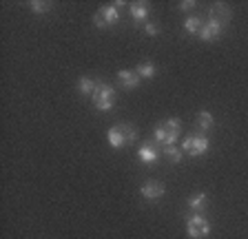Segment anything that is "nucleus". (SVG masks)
I'll list each match as a JSON object with an SVG mask.
<instances>
[{"label":"nucleus","mask_w":248,"mask_h":239,"mask_svg":"<svg viewBox=\"0 0 248 239\" xmlns=\"http://www.w3.org/2000/svg\"><path fill=\"white\" fill-rule=\"evenodd\" d=\"M138 157L144 162V164H153V162H157V157H160V151H157L153 144H142L138 149Z\"/></svg>","instance_id":"nucleus-9"},{"label":"nucleus","mask_w":248,"mask_h":239,"mask_svg":"<svg viewBox=\"0 0 248 239\" xmlns=\"http://www.w3.org/2000/svg\"><path fill=\"white\" fill-rule=\"evenodd\" d=\"M208 197L204 195V193H197V195H193L191 199H188V206H191V210H195V213H200L202 208L206 206Z\"/></svg>","instance_id":"nucleus-16"},{"label":"nucleus","mask_w":248,"mask_h":239,"mask_svg":"<svg viewBox=\"0 0 248 239\" xmlns=\"http://www.w3.org/2000/svg\"><path fill=\"white\" fill-rule=\"evenodd\" d=\"M180 129H182V122L175 118L170 120H164L162 124L155 126V142H160L162 146H173L177 142V137H180Z\"/></svg>","instance_id":"nucleus-1"},{"label":"nucleus","mask_w":248,"mask_h":239,"mask_svg":"<svg viewBox=\"0 0 248 239\" xmlns=\"http://www.w3.org/2000/svg\"><path fill=\"white\" fill-rule=\"evenodd\" d=\"M140 193H142V197H146V199H160L162 195L166 193V188H164V184H162V182H155V179H151V182L142 184Z\"/></svg>","instance_id":"nucleus-7"},{"label":"nucleus","mask_w":248,"mask_h":239,"mask_svg":"<svg viewBox=\"0 0 248 239\" xmlns=\"http://www.w3.org/2000/svg\"><path fill=\"white\" fill-rule=\"evenodd\" d=\"M135 73H138L142 80H151L155 75V67L153 62H149V60H144V62H140L138 69H135Z\"/></svg>","instance_id":"nucleus-14"},{"label":"nucleus","mask_w":248,"mask_h":239,"mask_svg":"<svg viewBox=\"0 0 248 239\" xmlns=\"http://www.w3.org/2000/svg\"><path fill=\"white\" fill-rule=\"evenodd\" d=\"M182 151L186 153V155H204V153L208 151V140L204 135H188L184 137V142H182Z\"/></svg>","instance_id":"nucleus-4"},{"label":"nucleus","mask_w":248,"mask_h":239,"mask_svg":"<svg viewBox=\"0 0 248 239\" xmlns=\"http://www.w3.org/2000/svg\"><path fill=\"white\" fill-rule=\"evenodd\" d=\"M222 31H224V25L208 20V22H204V27L200 29V33H197V36H200L204 42H211V40H217V38L222 36Z\"/></svg>","instance_id":"nucleus-6"},{"label":"nucleus","mask_w":248,"mask_h":239,"mask_svg":"<svg viewBox=\"0 0 248 239\" xmlns=\"http://www.w3.org/2000/svg\"><path fill=\"white\" fill-rule=\"evenodd\" d=\"M164 155L169 157L170 162H175V164H177V162H180L182 157H184V151H180V149H177V146L173 144V146H164Z\"/></svg>","instance_id":"nucleus-18"},{"label":"nucleus","mask_w":248,"mask_h":239,"mask_svg":"<svg viewBox=\"0 0 248 239\" xmlns=\"http://www.w3.org/2000/svg\"><path fill=\"white\" fill-rule=\"evenodd\" d=\"M118 78L122 80V84H124L126 89H135L140 82H142V78H140V75H138L135 71H120V73H118Z\"/></svg>","instance_id":"nucleus-12"},{"label":"nucleus","mask_w":248,"mask_h":239,"mask_svg":"<svg viewBox=\"0 0 248 239\" xmlns=\"http://www.w3.org/2000/svg\"><path fill=\"white\" fill-rule=\"evenodd\" d=\"M213 124H215V120H213V115L208 111H200L197 113V126H200V131H211Z\"/></svg>","instance_id":"nucleus-15"},{"label":"nucleus","mask_w":248,"mask_h":239,"mask_svg":"<svg viewBox=\"0 0 248 239\" xmlns=\"http://www.w3.org/2000/svg\"><path fill=\"white\" fill-rule=\"evenodd\" d=\"M95 87H98V82H95L93 78H87V75H82V78L78 80V91H80L82 95H93Z\"/></svg>","instance_id":"nucleus-13"},{"label":"nucleus","mask_w":248,"mask_h":239,"mask_svg":"<svg viewBox=\"0 0 248 239\" xmlns=\"http://www.w3.org/2000/svg\"><path fill=\"white\" fill-rule=\"evenodd\" d=\"M144 33H146V36H157V33H160V29H157V25H155V22H146V25H144Z\"/></svg>","instance_id":"nucleus-21"},{"label":"nucleus","mask_w":248,"mask_h":239,"mask_svg":"<svg viewBox=\"0 0 248 239\" xmlns=\"http://www.w3.org/2000/svg\"><path fill=\"white\" fill-rule=\"evenodd\" d=\"M107 140H108V144L113 146V149H122L124 144H129V142H126V137H124V133H122V129H120V124L108 129Z\"/></svg>","instance_id":"nucleus-10"},{"label":"nucleus","mask_w":248,"mask_h":239,"mask_svg":"<svg viewBox=\"0 0 248 239\" xmlns=\"http://www.w3.org/2000/svg\"><path fill=\"white\" fill-rule=\"evenodd\" d=\"M129 14L135 20H144L149 16V2H131L129 5Z\"/></svg>","instance_id":"nucleus-11"},{"label":"nucleus","mask_w":248,"mask_h":239,"mask_svg":"<svg viewBox=\"0 0 248 239\" xmlns=\"http://www.w3.org/2000/svg\"><path fill=\"white\" fill-rule=\"evenodd\" d=\"M186 233H188V237H193V239H204L208 233H211V224H208L206 217H202L200 213H195L188 217V222H186Z\"/></svg>","instance_id":"nucleus-3"},{"label":"nucleus","mask_w":248,"mask_h":239,"mask_svg":"<svg viewBox=\"0 0 248 239\" xmlns=\"http://www.w3.org/2000/svg\"><path fill=\"white\" fill-rule=\"evenodd\" d=\"M120 129H122V133H124V137H126V142H135V137H138V131H135V126L133 124H120Z\"/></svg>","instance_id":"nucleus-19"},{"label":"nucleus","mask_w":248,"mask_h":239,"mask_svg":"<svg viewBox=\"0 0 248 239\" xmlns=\"http://www.w3.org/2000/svg\"><path fill=\"white\" fill-rule=\"evenodd\" d=\"M211 20L213 22H219V25H226L231 20V7L226 2H215L211 7Z\"/></svg>","instance_id":"nucleus-8"},{"label":"nucleus","mask_w":248,"mask_h":239,"mask_svg":"<svg viewBox=\"0 0 248 239\" xmlns=\"http://www.w3.org/2000/svg\"><path fill=\"white\" fill-rule=\"evenodd\" d=\"M93 104H95V109L98 111H111L115 104V89L111 84H104V82H98L95 91L91 95Z\"/></svg>","instance_id":"nucleus-2"},{"label":"nucleus","mask_w":248,"mask_h":239,"mask_svg":"<svg viewBox=\"0 0 248 239\" xmlns=\"http://www.w3.org/2000/svg\"><path fill=\"white\" fill-rule=\"evenodd\" d=\"M193 7H195V2H193V0H186V2L180 5V11H188V9H193Z\"/></svg>","instance_id":"nucleus-22"},{"label":"nucleus","mask_w":248,"mask_h":239,"mask_svg":"<svg viewBox=\"0 0 248 239\" xmlns=\"http://www.w3.org/2000/svg\"><path fill=\"white\" fill-rule=\"evenodd\" d=\"M202 27H204V22H202V18H197V16L186 18V22H184L186 33H200Z\"/></svg>","instance_id":"nucleus-17"},{"label":"nucleus","mask_w":248,"mask_h":239,"mask_svg":"<svg viewBox=\"0 0 248 239\" xmlns=\"http://www.w3.org/2000/svg\"><path fill=\"white\" fill-rule=\"evenodd\" d=\"M31 9H33V14H46V11L51 9V2H38V0H33Z\"/></svg>","instance_id":"nucleus-20"},{"label":"nucleus","mask_w":248,"mask_h":239,"mask_svg":"<svg viewBox=\"0 0 248 239\" xmlns=\"http://www.w3.org/2000/svg\"><path fill=\"white\" fill-rule=\"evenodd\" d=\"M120 20V14H118V7L108 5V7H102V9L95 11V16H93V25L98 27V29H107V27L115 25Z\"/></svg>","instance_id":"nucleus-5"}]
</instances>
